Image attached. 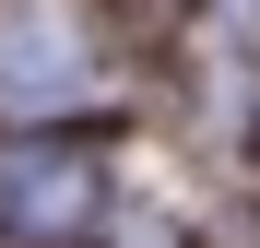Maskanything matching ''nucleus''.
<instances>
[{"label": "nucleus", "instance_id": "obj_1", "mask_svg": "<svg viewBox=\"0 0 260 248\" xmlns=\"http://www.w3.org/2000/svg\"><path fill=\"white\" fill-rule=\"evenodd\" d=\"M107 48L83 24V0H0V118H71L95 107Z\"/></svg>", "mask_w": 260, "mask_h": 248}, {"label": "nucleus", "instance_id": "obj_2", "mask_svg": "<svg viewBox=\"0 0 260 248\" xmlns=\"http://www.w3.org/2000/svg\"><path fill=\"white\" fill-rule=\"evenodd\" d=\"M95 201H107L95 154H12V165H0V225H12V236H83Z\"/></svg>", "mask_w": 260, "mask_h": 248}]
</instances>
